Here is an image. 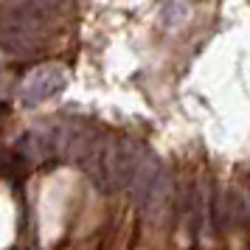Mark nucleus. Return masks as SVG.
<instances>
[{
	"mask_svg": "<svg viewBox=\"0 0 250 250\" xmlns=\"http://www.w3.org/2000/svg\"><path fill=\"white\" fill-rule=\"evenodd\" d=\"M23 155L31 163H45L57 158V141H54V126H37L23 138Z\"/></svg>",
	"mask_w": 250,
	"mask_h": 250,
	"instance_id": "obj_3",
	"label": "nucleus"
},
{
	"mask_svg": "<svg viewBox=\"0 0 250 250\" xmlns=\"http://www.w3.org/2000/svg\"><path fill=\"white\" fill-rule=\"evenodd\" d=\"M28 3H34V6H37L42 14H51V12H57L65 0H28Z\"/></svg>",
	"mask_w": 250,
	"mask_h": 250,
	"instance_id": "obj_5",
	"label": "nucleus"
},
{
	"mask_svg": "<svg viewBox=\"0 0 250 250\" xmlns=\"http://www.w3.org/2000/svg\"><path fill=\"white\" fill-rule=\"evenodd\" d=\"M65 84H68L65 68H59V65L37 68V70H31L23 79V84H20V102L28 104V107H37V104H42L45 99L57 96Z\"/></svg>",
	"mask_w": 250,
	"mask_h": 250,
	"instance_id": "obj_2",
	"label": "nucleus"
},
{
	"mask_svg": "<svg viewBox=\"0 0 250 250\" xmlns=\"http://www.w3.org/2000/svg\"><path fill=\"white\" fill-rule=\"evenodd\" d=\"M160 14H163V20H166L169 28H180V25H186V20H188V6H186L183 0H163Z\"/></svg>",
	"mask_w": 250,
	"mask_h": 250,
	"instance_id": "obj_4",
	"label": "nucleus"
},
{
	"mask_svg": "<svg viewBox=\"0 0 250 250\" xmlns=\"http://www.w3.org/2000/svg\"><path fill=\"white\" fill-rule=\"evenodd\" d=\"M48 14H42L28 0L0 3V48L12 54H31L40 45V28Z\"/></svg>",
	"mask_w": 250,
	"mask_h": 250,
	"instance_id": "obj_1",
	"label": "nucleus"
}]
</instances>
